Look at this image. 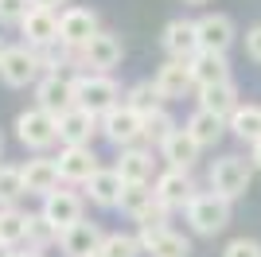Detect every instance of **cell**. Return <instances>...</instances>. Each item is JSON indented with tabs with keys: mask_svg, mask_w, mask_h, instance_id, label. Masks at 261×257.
Segmentation results:
<instances>
[{
	"mask_svg": "<svg viewBox=\"0 0 261 257\" xmlns=\"http://www.w3.org/2000/svg\"><path fill=\"white\" fill-rule=\"evenodd\" d=\"M117 97H121V90L109 74H98V70H94V74L74 78V106L90 109V113H98V117L117 106Z\"/></svg>",
	"mask_w": 261,
	"mask_h": 257,
	"instance_id": "cell-1",
	"label": "cell"
},
{
	"mask_svg": "<svg viewBox=\"0 0 261 257\" xmlns=\"http://www.w3.org/2000/svg\"><path fill=\"white\" fill-rule=\"evenodd\" d=\"M187 222H191V230L195 234H218V230H226L230 222V199H222V195L215 191H203L195 195L191 203H187Z\"/></svg>",
	"mask_w": 261,
	"mask_h": 257,
	"instance_id": "cell-2",
	"label": "cell"
},
{
	"mask_svg": "<svg viewBox=\"0 0 261 257\" xmlns=\"http://www.w3.org/2000/svg\"><path fill=\"white\" fill-rule=\"evenodd\" d=\"M250 179H253V160H246V156H222L211 168V191L222 195V199L246 195Z\"/></svg>",
	"mask_w": 261,
	"mask_h": 257,
	"instance_id": "cell-3",
	"label": "cell"
},
{
	"mask_svg": "<svg viewBox=\"0 0 261 257\" xmlns=\"http://www.w3.org/2000/svg\"><path fill=\"white\" fill-rule=\"evenodd\" d=\"M39 70H43V59H39V51L35 47H4V55H0V78L8 86H32L35 78H39Z\"/></svg>",
	"mask_w": 261,
	"mask_h": 257,
	"instance_id": "cell-4",
	"label": "cell"
},
{
	"mask_svg": "<svg viewBox=\"0 0 261 257\" xmlns=\"http://www.w3.org/2000/svg\"><path fill=\"white\" fill-rule=\"evenodd\" d=\"M16 137H20L23 148H47L59 140V117L47 113V109H23L16 117Z\"/></svg>",
	"mask_w": 261,
	"mask_h": 257,
	"instance_id": "cell-5",
	"label": "cell"
},
{
	"mask_svg": "<svg viewBox=\"0 0 261 257\" xmlns=\"http://www.w3.org/2000/svg\"><path fill=\"white\" fill-rule=\"evenodd\" d=\"M98 16L90 8H66L59 16V43H63L66 51H82L94 35H98Z\"/></svg>",
	"mask_w": 261,
	"mask_h": 257,
	"instance_id": "cell-6",
	"label": "cell"
},
{
	"mask_svg": "<svg viewBox=\"0 0 261 257\" xmlns=\"http://www.w3.org/2000/svg\"><path fill=\"white\" fill-rule=\"evenodd\" d=\"M101 133H106L113 144L129 148V144H137V140L144 137V117L133 106H113L109 113H101Z\"/></svg>",
	"mask_w": 261,
	"mask_h": 257,
	"instance_id": "cell-7",
	"label": "cell"
},
{
	"mask_svg": "<svg viewBox=\"0 0 261 257\" xmlns=\"http://www.w3.org/2000/svg\"><path fill=\"white\" fill-rule=\"evenodd\" d=\"M137 242L152 257H191V242L184 234H172L168 226H141Z\"/></svg>",
	"mask_w": 261,
	"mask_h": 257,
	"instance_id": "cell-8",
	"label": "cell"
},
{
	"mask_svg": "<svg viewBox=\"0 0 261 257\" xmlns=\"http://www.w3.org/2000/svg\"><path fill=\"white\" fill-rule=\"evenodd\" d=\"M39 214L63 234V230H70L74 222H82V199H78L74 191H59V187H55L51 195H43V211Z\"/></svg>",
	"mask_w": 261,
	"mask_h": 257,
	"instance_id": "cell-9",
	"label": "cell"
},
{
	"mask_svg": "<svg viewBox=\"0 0 261 257\" xmlns=\"http://www.w3.org/2000/svg\"><path fill=\"white\" fill-rule=\"evenodd\" d=\"M164 51H168V59H191V55H199L203 47H199V23L195 20H172L168 28H164L160 35Z\"/></svg>",
	"mask_w": 261,
	"mask_h": 257,
	"instance_id": "cell-10",
	"label": "cell"
},
{
	"mask_svg": "<svg viewBox=\"0 0 261 257\" xmlns=\"http://www.w3.org/2000/svg\"><path fill=\"white\" fill-rule=\"evenodd\" d=\"M78 55H82V63H86V66H94L98 74H106V70H113V66L121 63L125 47H121V39H117L113 32H98Z\"/></svg>",
	"mask_w": 261,
	"mask_h": 257,
	"instance_id": "cell-11",
	"label": "cell"
},
{
	"mask_svg": "<svg viewBox=\"0 0 261 257\" xmlns=\"http://www.w3.org/2000/svg\"><path fill=\"white\" fill-rule=\"evenodd\" d=\"M20 28H23L28 47H35V51H47L51 43H59V16H55V8H32Z\"/></svg>",
	"mask_w": 261,
	"mask_h": 257,
	"instance_id": "cell-12",
	"label": "cell"
},
{
	"mask_svg": "<svg viewBox=\"0 0 261 257\" xmlns=\"http://www.w3.org/2000/svg\"><path fill=\"white\" fill-rule=\"evenodd\" d=\"M35 101H39V109H47V113H66V109L74 106V82H66V78L59 74H47L35 82Z\"/></svg>",
	"mask_w": 261,
	"mask_h": 257,
	"instance_id": "cell-13",
	"label": "cell"
},
{
	"mask_svg": "<svg viewBox=\"0 0 261 257\" xmlns=\"http://www.w3.org/2000/svg\"><path fill=\"white\" fill-rule=\"evenodd\" d=\"M94 171H98V156H94L90 144H66V148L59 152V175H63V179L86 183Z\"/></svg>",
	"mask_w": 261,
	"mask_h": 257,
	"instance_id": "cell-14",
	"label": "cell"
},
{
	"mask_svg": "<svg viewBox=\"0 0 261 257\" xmlns=\"http://www.w3.org/2000/svg\"><path fill=\"white\" fill-rule=\"evenodd\" d=\"M101 242H106V234L94 222H74L70 230L59 234V246H63L66 257H94L101 249Z\"/></svg>",
	"mask_w": 261,
	"mask_h": 257,
	"instance_id": "cell-15",
	"label": "cell"
},
{
	"mask_svg": "<svg viewBox=\"0 0 261 257\" xmlns=\"http://www.w3.org/2000/svg\"><path fill=\"white\" fill-rule=\"evenodd\" d=\"M156 199H160L168 211L172 207H187L191 199H195V187H191V175H187L184 168H168L156 179Z\"/></svg>",
	"mask_w": 261,
	"mask_h": 257,
	"instance_id": "cell-16",
	"label": "cell"
},
{
	"mask_svg": "<svg viewBox=\"0 0 261 257\" xmlns=\"http://www.w3.org/2000/svg\"><path fill=\"white\" fill-rule=\"evenodd\" d=\"M187 66H191V78H195L199 90L215 86V82H230V63L222 51H199L187 59Z\"/></svg>",
	"mask_w": 261,
	"mask_h": 257,
	"instance_id": "cell-17",
	"label": "cell"
},
{
	"mask_svg": "<svg viewBox=\"0 0 261 257\" xmlns=\"http://www.w3.org/2000/svg\"><path fill=\"white\" fill-rule=\"evenodd\" d=\"M195 23H199V47L226 55V47L234 43V20L222 16V12H211V16H203V20H195Z\"/></svg>",
	"mask_w": 261,
	"mask_h": 257,
	"instance_id": "cell-18",
	"label": "cell"
},
{
	"mask_svg": "<svg viewBox=\"0 0 261 257\" xmlns=\"http://www.w3.org/2000/svg\"><path fill=\"white\" fill-rule=\"evenodd\" d=\"M121 191H125V179H121L117 168H98L86 179V195H90V203H98V207H117Z\"/></svg>",
	"mask_w": 261,
	"mask_h": 257,
	"instance_id": "cell-19",
	"label": "cell"
},
{
	"mask_svg": "<svg viewBox=\"0 0 261 257\" xmlns=\"http://www.w3.org/2000/svg\"><path fill=\"white\" fill-rule=\"evenodd\" d=\"M94 117L98 113H90L82 106H70L66 113H59V140L63 144H90L94 137Z\"/></svg>",
	"mask_w": 261,
	"mask_h": 257,
	"instance_id": "cell-20",
	"label": "cell"
},
{
	"mask_svg": "<svg viewBox=\"0 0 261 257\" xmlns=\"http://www.w3.org/2000/svg\"><path fill=\"white\" fill-rule=\"evenodd\" d=\"M59 160H47V156H35V160L23 164V187L28 195H51L59 187Z\"/></svg>",
	"mask_w": 261,
	"mask_h": 257,
	"instance_id": "cell-21",
	"label": "cell"
},
{
	"mask_svg": "<svg viewBox=\"0 0 261 257\" xmlns=\"http://www.w3.org/2000/svg\"><path fill=\"white\" fill-rule=\"evenodd\" d=\"M156 86H160L164 97H184L191 86H195V78H191V66L184 63V59H168V63L156 70Z\"/></svg>",
	"mask_w": 261,
	"mask_h": 257,
	"instance_id": "cell-22",
	"label": "cell"
},
{
	"mask_svg": "<svg viewBox=\"0 0 261 257\" xmlns=\"http://www.w3.org/2000/svg\"><path fill=\"white\" fill-rule=\"evenodd\" d=\"M160 152H164V160L172 164V168H184V171H191V164L199 160V144H195V137H191L187 128H175L172 137L160 144Z\"/></svg>",
	"mask_w": 261,
	"mask_h": 257,
	"instance_id": "cell-23",
	"label": "cell"
},
{
	"mask_svg": "<svg viewBox=\"0 0 261 257\" xmlns=\"http://www.w3.org/2000/svg\"><path fill=\"white\" fill-rule=\"evenodd\" d=\"M199 106L230 121V113H234V109L242 106V101H238V86H234V82H215V86H203V90H199Z\"/></svg>",
	"mask_w": 261,
	"mask_h": 257,
	"instance_id": "cell-24",
	"label": "cell"
},
{
	"mask_svg": "<svg viewBox=\"0 0 261 257\" xmlns=\"http://www.w3.org/2000/svg\"><path fill=\"white\" fill-rule=\"evenodd\" d=\"M222 128H226V117H218V113H211V109H203V106H199L195 113L187 117V133L195 137L199 148H211V144H218Z\"/></svg>",
	"mask_w": 261,
	"mask_h": 257,
	"instance_id": "cell-25",
	"label": "cell"
},
{
	"mask_svg": "<svg viewBox=\"0 0 261 257\" xmlns=\"http://www.w3.org/2000/svg\"><path fill=\"white\" fill-rule=\"evenodd\" d=\"M117 171H121L125 183H148V175H152V156H148L144 148H125L121 152Z\"/></svg>",
	"mask_w": 261,
	"mask_h": 257,
	"instance_id": "cell-26",
	"label": "cell"
},
{
	"mask_svg": "<svg viewBox=\"0 0 261 257\" xmlns=\"http://www.w3.org/2000/svg\"><path fill=\"white\" fill-rule=\"evenodd\" d=\"M160 199H156V187H148V183H125V191H121V211L133 214V218H141L148 207H156Z\"/></svg>",
	"mask_w": 261,
	"mask_h": 257,
	"instance_id": "cell-27",
	"label": "cell"
},
{
	"mask_svg": "<svg viewBox=\"0 0 261 257\" xmlns=\"http://www.w3.org/2000/svg\"><path fill=\"white\" fill-rule=\"evenodd\" d=\"M230 128H234V137L257 144L261 140V106H238L230 113Z\"/></svg>",
	"mask_w": 261,
	"mask_h": 257,
	"instance_id": "cell-28",
	"label": "cell"
},
{
	"mask_svg": "<svg viewBox=\"0 0 261 257\" xmlns=\"http://www.w3.org/2000/svg\"><path fill=\"white\" fill-rule=\"evenodd\" d=\"M160 101H164V94H160V86H156V82H137V86H129V97H125V106H133L141 117L156 113V109H160Z\"/></svg>",
	"mask_w": 261,
	"mask_h": 257,
	"instance_id": "cell-29",
	"label": "cell"
},
{
	"mask_svg": "<svg viewBox=\"0 0 261 257\" xmlns=\"http://www.w3.org/2000/svg\"><path fill=\"white\" fill-rule=\"evenodd\" d=\"M28 218H32V214L16 211V207H0V242H4V246H16L20 238H28Z\"/></svg>",
	"mask_w": 261,
	"mask_h": 257,
	"instance_id": "cell-30",
	"label": "cell"
},
{
	"mask_svg": "<svg viewBox=\"0 0 261 257\" xmlns=\"http://www.w3.org/2000/svg\"><path fill=\"white\" fill-rule=\"evenodd\" d=\"M20 195H28V187H23V168L0 164V207H12Z\"/></svg>",
	"mask_w": 261,
	"mask_h": 257,
	"instance_id": "cell-31",
	"label": "cell"
},
{
	"mask_svg": "<svg viewBox=\"0 0 261 257\" xmlns=\"http://www.w3.org/2000/svg\"><path fill=\"white\" fill-rule=\"evenodd\" d=\"M137 253H141V242H137V238H129V234H109L94 257H137Z\"/></svg>",
	"mask_w": 261,
	"mask_h": 257,
	"instance_id": "cell-32",
	"label": "cell"
},
{
	"mask_svg": "<svg viewBox=\"0 0 261 257\" xmlns=\"http://www.w3.org/2000/svg\"><path fill=\"white\" fill-rule=\"evenodd\" d=\"M175 133V121L164 113V109H156V113H148L144 117V140H152V144H164V140Z\"/></svg>",
	"mask_w": 261,
	"mask_h": 257,
	"instance_id": "cell-33",
	"label": "cell"
},
{
	"mask_svg": "<svg viewBox=\"0 0 261 257\" xmlns=\"http://www.w3.org/2000/svg\"><path fill=\"white\" fill-rule=\"evenodd\" d=\"M28 238L35 242V249H43V246H51V242H59V230L47 222L43 214H32V218H28Z\"/></svg>",
	"mask_w": 261,
	"mask_h": 257,
	"instance_id": "cell-34",
	"label": "cell"
},
{
	"mask_svg": "<svg viewBox=\"0 0 261 257\" xmlns=\"http://www.w3.org/2000/svg\"><path fill=\"white\" fill-rule=\"evenodd\" d=\"M32 12V0H0V23H23Z\"/></svg>",
	"mask_w": 261,
	"mask_h": 257,
	"instance_id": "cell-35",
	"label": "cell"
},
{
	"mask_svg": "<svg viewBox=\"0 0 261 257\" xmlns=\"http://www.w3.org/2000/svg\"><path fill=\"white\" fill-rule=\"evenodd\" d=\"M222 257H261V242H253V238H234Z\"/></svg>",
	"mask_w": 261,
	"mask_h": 257,
	"instance_id": "cell-36",
	"label": "cell"
},
{
	"mask_svg": "<svg viewBox=\"0 0 261 257\" xmlns=\"http://www.w3.org/2000/svg\"><path fill=\"white\" fill-rule=\"evenodd\" d=\"M246 51L261 63V23H257V28H250V35H246Z\"/></svg>",
	"mask_w": 261,
	"mask_h": 257,
	"instance_id": "cell-37",
	"label": "cell"
},
{
	"mask_svg": "<svg viewBox=\"0 0 261 257\" xmlns=\"http://www.w3.org/2000/svg\"><path fill=\"white\" fill-rule=\"evenodd\" d=\"M55 4H66V0H32V8H55Z\"/></svg>",
	"mask_w": 261,
	"mask_h": 257,
	"instance_id": "cell-38",
	"label": "cell"
},
{
	"mask_svg": "<svg viewBox=\"0 0 261 257\" xmlns=\"http://www.w3.org/2000/svg\"><path fill=\"white\" fill-rule=\"evenodd\" d=\"M250 160H253V168H261V140L253 144V152H250Z\"/></svg>",
	"mask_w": 261,
	"mask_h": 257,
	"instance_id": "cell-39",
	"label": "cell"
},
{
	"mask_svg": "<svg viewBox=\"0 0 261 257\" xmlns=\"http://www.w3.org/2000/svg\"><path fill=\"white\" fill-rule=\"evenodd\" d=\"M12 257H43V249H35V246H32V249H20V253H12Z\"/></svg>",
	"mask_w": 261,
	"mask_h": 257,
	"instance_id": "cell-40",
	"label": "cell"
},
{
	"mask_svg": "<svg viewBox=\"0 0 261 257\" xmlns=\"http://www.w3.org/2000/svg\"><path fill=\"white\" fill-rule=\"evenodd\" d=\"M0 257H12V253H8V246H4V242H0Z\"/></svg>",
	"mask_w": 261,
	"mask_h": 257,
	"instance_id": "cell-41",
	"label": "cell"
},
{
	"mask_svg": "<svg viewBox=\"0 0 261 257\" xmlns=\"http://www.w3.org/2000/svg\"><path fill=\"white\" fill-rule=\"evenodd\" d=\"M0 156H4V137H0Z\"/></svg>",
	"mask_w": 261,
	"mask_h": 257,
	"instance_id": "cell-42",
	"label": "cell"
},
{
	"mask_svg": "<svg viewBox=\"0 0 261 257\" xmlns=\"http://www.w3.org/2000/svg\"><path fill=\"white\" fill-rule=\"evenodd\" d=\"M187 4H203V0H187Z\"/></svg>",
	"mask_w": 261,
	"mask_h": 257,
	"instance_id": "cell-43",
	"label": "cell"
},
{
	"mask_svg": "<svg viewBox=\"0 0 261 257\" xmlns=\"http://www.w3.org/2000/svg\"><path fill=\"white\" fill-rule=\"evenodd\" d=\"M0 55H4V43H0Z\"/></svg>",
	"mask_w": 261,
	"mask_h": 257,
	"instance_id": "cell-44",
	"label": "cell"
}]
</instances>
